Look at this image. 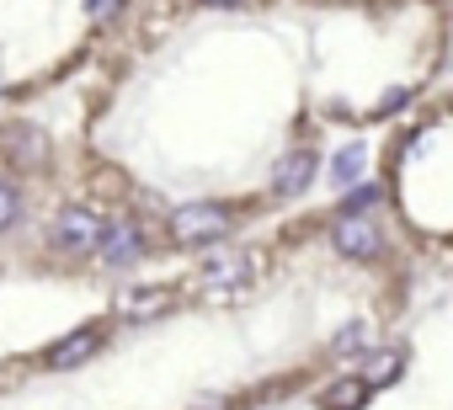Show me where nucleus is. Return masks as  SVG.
Here are the masks:
<instances>
[{
	"label": "nucleus",
	"instance_id": "obj_5",
	"mask_svg": "<svg viewBox=\"0 0 453 410\" xmlns=\"http://www.w3.org/2000/svg\"><path fill=\"white\" fill-rule=\"evenodd\" d=\"M246 277H251V256H246V251H219V256H208L203 272H197V283H203L208 293H235Z\"/></svg>",
	"mask_w": 453,
	"mask_h": 410
},
{
	"label": "nucleus",
	"instance_id": "obj_1",
	"mask_svg": "<svg viewBox=\"0 0 453 410\" xmlns=\"http://www.w3.org/2000/svg\"><path fill=\"white\" fill-rule=\"evenodd\" d=\"M230 230V209L224 202H181L165 214V240L171 246H213Z\"/></svg>",
	"mask_w": 453,
	"mask_h": 410
},
{
	"label": "nucleus",
	"instance_id": "obj_4",
	"mask_svg": "<svg viewBox=\"0 0 453 410\" xmlns=\"http://www.w3.org/2000/svg\"><path fill=\"white\" fill-rule=\"evenodd\" d=\"M96 262L107 272H128L144 262V224L134 219H107L102 224V240H96Z\"/></svg>",
	"mask_w": 453,
	"mask_h": 410
},
{
	"label": "nucleus",
	"instance_id": "obj_2",
	"mask_svg": "<svg viewBox=\"0 0 453 410\" xmlns=\"http://www.w3.org/2000/svg\"><path fill=\"white\" fill-rule=\"evenodd\" d=\"M102 224L107 219L91 209V202H70V209H59L54 224H49V246L65 251V256H91L96 240H102Z\"/></svg>",
	"mask_w": 453,
	"mask_h": 410
},
{
	"label": "nucleus",
	"instance_id": "obj_17",
	"mask_svg": "<svg viewBox=\"0 0 453 410\" xmlns=\"http://www.w3.org/2000/svg\"><path fill=\"white\" fill-rule=\"evenodd\" d=\"M405 102H411V91H389V96H384V102H379V112H400V107H405Z\"/></svg>",
	"mask_w": 453,
	"mask_h": 410
},
{
	"label": "nucleus",
	"instance_id": "obj_3",
	"mask_svg": "<svg viewBox=\"0 0 453 410\" xmlns=\"http://www.w3.org/2000/svg\"><path fill=\"white\" fill-rule=\"evenodd\" d=\"M331 246L347 262H373V256H384V224L373 214H342L331 224Z\"/></svg>",
	"mask_w": 453,
	"mask_h": 410
},
{
	"label": "nucleus",
	"instance_id": "obj_19",
	"mask_svg": "<svg viewBox=\"0 0 453 410\" xmlns=\"http://www.w3.org/2000/svg\"><path fill=\"white\" fill-rule=\"evenodd\" d=\"M0 96H6V80H0Z\"/></svg>",
	"mask_w": 453,
	"mask_h": 410
},
{
	"label": "nucleus",
	"instance_id": "obj_6",
	"mask_svg": "<svg viewBox=\"0 0 453 410\" xmlns=\"http://www.w3.org/2000/svg\"><path fill=\"white\" fill-rule=\"evenodd\" d=\"M315 171H320V155L315 149H288L278 160V171H273V192L278 197H299V192H310Z\"/></svg>",
	"mask_w": 453,
	"mask_h": 410
},
{
	"label": "nucleus",
	"instance_id": "obj_9",
	"mask_svg": "<svg viewBox=\"0 0 453 410\" xmlns=\"http://www.w3.org/2000/svg\"><path fill=\"white\" fill-rule=\"evenodd\" d=\"M0 149H6L17 165H43V155H49L43 133H38V128H27V123H12L6 133H0Z\"/></svg>",
	"mask_w": 453,
	"mask_h": 410
},
{
	"label": "nucleus",
	"instance_id": "obj_8",
	"mask_svg": "<svg viewBox=\"0 0 453 410\" xmlns=\"http://www.w3.org/2000/svg\"><path fill=\"white\" fill-rule=\"evenodd\" d=\"M160 309H171V288L165 283H144V288H128L118 299V315L123 320H155Z\"/></svg>",
	"mask_w": 453,
	"mask_h": 410
},
{
	"label": "nucleus",
	"instance_id": "obj_15",
	"mask_svg": "<svg viewBox=\"0 0 453 410\" xmlns=\"http://www.w3.org/2000/svg\"><path fill=\"white\" fill-rule=\"evenodd\" d=\"M81 6H86V17H91L96 27H112V22L128 11V0H81Z\"/></svg>",
	"mask_w": 453,
	"mask_h": 410
},
{
	"label": "nucleus",
	"instance_id": "obj_10",
	"mask_svg": "<svg viewBox=\"0 0 453 410\" xmlns=\"http://www.w3.org/2000/svg\"><path fill=\"white\" fill-rule=\"evenodd\" d=\"M363 165H368V149H363V144H347V149L331 160V186H336V192L357 186V181H363Z\"/></svg>",
	"mask_w": 453,
	"mask_h": 410
},
{
	"label": "nucleus",
	"instance_id": "obj_13",
	"mask_svg": "<svg viewBox=\"0 0 453 410\" xmlns=\"http://www.w3.org/2000/svg\"><path fill=\"white\" fill-rule=\"evenodd\" d=\"M17 219H22V186L12 176H0V235L17 230Z\"/></svg>",
	"mask_w": 453,
	"mask_h": 410
},
{
	"label": "nucleus",
	"instance_id": "obj_7",
	"mask_svg": "<svg viewBox=\"0 0 453 410\" xmlns=\"http://www.w3.org/2000/svg\"><path fill=\"white\" fill-rule=\"evenodd\" d=\"M102 352V325H86V330H70L65 341H54L49 352H43V362L54 368V373H65V368H81V362H91Z\"/></svg>",
	"mask_w": 453,
	"mask_h": 410
},
{
	"label": "nucleus",
	"instance_id": "obj_12",
	"mask_svg": "<svg viewBox=\"0 0 453 410\" xmlns=\"http://www.w3.org/2000/svg\"><path fill=\"white\" fill-rule=\"evenodd\" d=\"M363 352H368V325H363V320L342 325L336 341H331V357H363Z\"/></svg>",
	"mask_w": 453,
	"mask_h": 410
},
{
	"label": "nucleus",
	"instance_id": "obj_11",
	"mask_svg": "<svg viewBox=\"0 0 453 410\" xmlns=\"http://www.w3.org/2000/svg\"><path fill=\"white\" fill-rule=\"evenodd\" d=\"M368 399V378H342L326 389V410H363Z\"/></svg>",
	"mask_w": 453,
	"mask_h": 410
},
{
	"label": "nucleus",
	"instance_id": "obj_16",
	"mask_svg": "<svg viewBox=\"0 0 453 410\" xmlns=\"http://www.w3.org/2000/svg\"><path fill=\"white\" fill-rule=\"evenodd\" d=\"M373 202H379V186H347V202H342V214H368L373 209Z\"/></svg>",
	"mask_w": 453,
	"mask_h": 410
},
{
	"label": "nucleus",
	"instance_id": "obj_14",
	"mask_svg": "<svg viewBox=\"0 0 453 410\" xmlns=\"http://www.w3.org/2000/svg\"><path fill=\"white\" fill-rule=\"evenodd\" d=\"M405 373V352H379V357H368V383H389V378H400Z\"/></svg>",
	"mask_w": 453,
	"mask_h": 410
},
{
	"label": "nucleus",
	"instance_id": "obj_18",
	"mask_svg": "<svg viewBox=\"0 0 453 410\" xmlns=\"http://www.w3.org/2000/svg\"><path fill=\"white\" fill-rule=\"evenodd\" d=\"M208 6H230L235 11V6H251V0H208Z\"/></svg>",
	"mask_w": 453,
	"mask_h": 410
}]
</instances>
